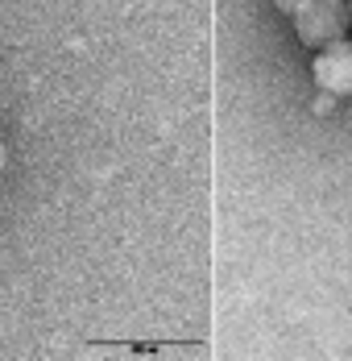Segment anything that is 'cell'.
Returning <instances> with one entry per match:
<instances>
[{"mask_svg":"<svg viewBox=\"0 0 352 361\" xmlns=\"http://www.w3.org/2000/svg\"><path fill=\"white\" fill-rule=\"evenodd\" d=\"M294 25L307 46H327L348 30V8L340 0H303L294 8Z\"/></svg>","mask_w":352,"mask_h":361,"instance_id":"cell-1","label":"cell"},{"mask_svg":"<svg viewBox=\"0 0 352 361\" xmlns=\"http://www.w3.org/2000/svg\"><path fill=\"white\" fill-rule=\"evenodd\" d=\"M315 83L323 92H332V96H352V42L336 37V42L319 46Z\"/></svg>","mask_w":352,"mask_h":361,"instance_id":"cell-2","label":"cell"},{"mask_svg":"<svg viewBox=\"0 0 352 361\" xmlns=\"http://www.w3.org/2000/svg\"><path fill=\"white\" fill-rule=\"evenodd\" d=\"M327 109H332V92H323V96L315 100V112H327Z\"/></svg>","mask_w":352,"mask_h":361,"instance_id":"cell-3","label":"cell"},{"mask_svg":"<svg viewBox=\"0 0 352 361\" xmlns=\"http://www.w3.org/2000/svg\"><path fill=\"white\" fill-rule=\"evenodd\" d=\"M274 4H278L282 13H294V8H298V4H303V0H274Z\"/></svg>","mask_w":352,"mask_h":361,"instance_id":"cell-4","label":"cell"},{"mask_svg":"<svg viewBox=\"0 0 352 361\" xmlns=\"http://www.w3.org/2000/svg\"><path fill=\"white\" fill-rule=\"evenodd\" d=\"M0 166H4V145H0Z\"/></svg>","mask_w":352,"mask_h":361,"instance_id":"cell-5","label":"cell"},{"mask_svg":"<svg viewBox=\"0 0 352 361\" xmlns=\"http://www.w3.org/2000/svg\"><path fill=\"white\" fill-rule=\"evenodd\" d=\"M348 21H352V13H348Z\"/></svg>","mask_w":352,"mask_h":361,"instance_id":"cell-6","label":"cell"}]
</instances>
